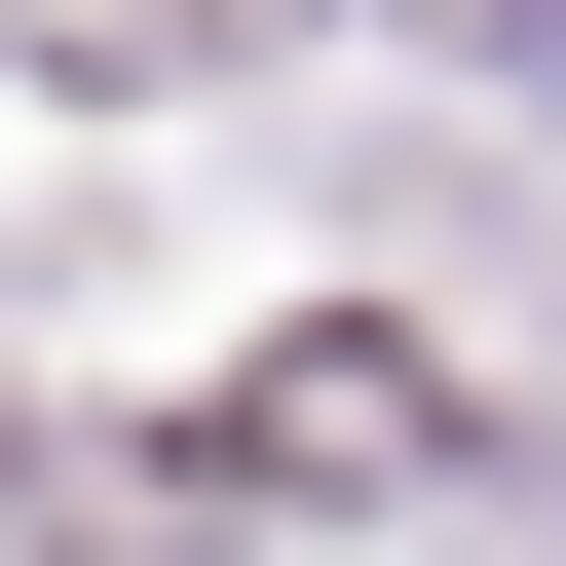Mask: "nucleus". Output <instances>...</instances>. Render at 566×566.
I'll return each mask as SVG.
<instances>
[{
	"mask_svg": "<svg viewBox=\"0 0 566 566\" xmlns=\"http://www.w3.org/2000/svg\"><path fill=\"white\" fill-rule=\"evenodd\" d=\"M227 453H264V491H416V453H453V378H416V340H264V378H227Z\"/></svg>",
	"mask_w": 566,
	"mask_h": 566,
	"instance_id": "obj_1",
	"label": "nucleus"
}]
</instances>
